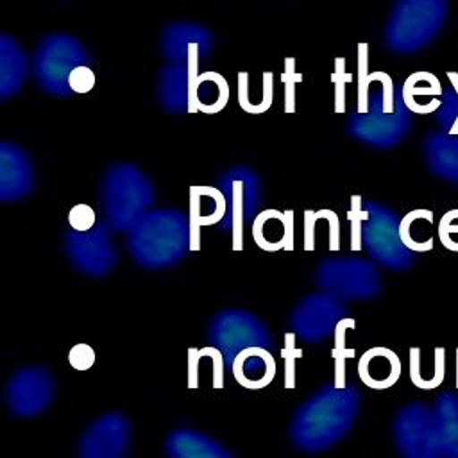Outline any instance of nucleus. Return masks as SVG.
Masks as SVG:
<instances>
[{
    "label": "nucleus",
    "mask_w": 458,
    "mask_h": 458,
    "mask_svg": "<svg viewBox=\"0 0 458 458\" xmlns=\"http://www.w3.org/2000/svg\"><path fill=\"white\" fill-rule=\"evenodd\" d=\"M361 394L356 385L326 383L295 411L288 437L301 453L317 454L335 447L352 428L360 413Z\"/></svg>",
    "instance_id": "obj_1"
},
{
    "label": "nucleus",
    "mask_w": 458,
    "mask_h": 458,
    "mask_svg": "<svg viewBox=\"0 0 458 458\" xmlns=\"http://www.w3.org/2000/svg\"><path fill=\"white\" fill-rule=\"evenodd\" d=\"M197 247V225L177 208L148 209L129 231L125 249L141 268L163 270L181 263Z\"/></svg>",
    "instance_id": "obj_2"
},
{
    "label": "nucleus",
    "mask_w": 458,
    "mask_h": 458,
    "mask_svg": "<svg viewBox=\"0 0 458 458\" xmlns=\"http://www.w3.org/2000/svg\"><path fill=\"white\" fill-rule=\"evenodd\" d=\"M360 84L369 82V91L363 102H358V109L351 114L347 122V132L356 141L388 150L397 147L411 131V111L406 107L403 100L401 86L395 84V106L386 107L383 84L376 72L370 75L379 82L376 89H372V82L367 81V45H360Z\"/></svg>",
    "instance_id": "obj_3"
},
{
    "label": "nucleus",
    "mask_w": 458,
    "mask_h": 458,
    "mask_svg": "<svg viewBox=\"0 0 458 458\" xmlns=\"http://www.w3.org/2000/svg\"><path fill=\"white\" fill-rule=\"evenodd\" d=\"M354 236L367 254L381 267L395 272L408 270L415 263V252L410 250L401 238V218L392 208L376 200H360L352 197Z\"/></svg>",
    "instance_id": "obj_4"
},
{
    "label": "nucleus",
    "mask_w": 458,
    "mask_h": 458,
    "mask_svg": "<svg viewBox=\"0 0 458 458\" xmlns=\"http://www.w3.org/2000/svg\"><path fill=\"white\" fill-rule=\"evenodd\" d=\"M449 14V0H395L383 30L385 47L399 55L433 43Z\"/></svg>",
    "instance_id": "obj_5"
},
{
    "label": "nucleus",
    "mask_w": 458,
    "mask_h": 458,
    "mask_svg": "<svg viewBox=\"0 0 458 458\" xmlns=\"http://www.w3.org/2000/svg\"><path fill=\"white\" fill-rule=\"evenodd\" d=\"M100 199L106 222L113 231H129L152 206L154 188L132 163H114L102 177Z\"/></svg>",
    "instance_id": "obj_6"
},
{
    "label": "nucleus",
    "mask_w": 458,
    "mask_h": 458,
    "mask_svg": "<svg viewBox=\"0 0 458 458\" xmlns=\"http://www.w3.org/2000/svg\"><path fill=\"white\" fill-rule=\"evenodd\" d=\"M79 64H89L88 50L72 34L54 32L45 36L32 57V72L43 91L52 97L72 93L68 77Z\"/></svg>",
    "instance_id": "obj_7"
},
{
    "label": "nucleus",
    "mask_w": 458,
    "mask_h": 458,
    "mask_svg": "<svg viewBox=\"0 0 458 458\" xmlns=\"http://www.w3.org/2000/svg\"><path fill=\"white\" fill-rule=\"evenodd\" d=\"M317 284L342 301H370L381 293L383 279L376 265L363 258H324L315 268Z\"/></svg>",
    "instance_id": "obj_8"
},
{
    "label": "nucleus",
    "mask_w": 458,
    "mask_h": 458,
    "mask_svg": "<svg viewBox=\"0 0 458 458\" xmlns=\"http://www.w3.org/2000/svg\"><path fill=\"white\" fill-rule=\"evenodd\" d=\"M208 342L222 352L225 369H231L234 358L249 347L274 349V338L267 324L258 315L240 308L222 310L211 318Z\"/></svg>",
    "instance_id": "obj_9"
},
{
    "label": "nucleus",
    "mask_w": 458,
    "mask_h": 458,
    "mask_svg": "<svg viewBox=\"0 0 458 458\" xmlns=\"http://www.w3.org/2000/svg\"><path fill=\"white\" fill-rule=\"evenodd\" d=\"M113 229L107 222H97V225L86 233L68 229L63 234V249L70 263L84 276L104 277L118 265V250L111 240Z\"/></svg>",
    "instance_id": "obj_10"
},
{
    "label": "nucleus",
    "mask_w": 458,
    "mask_h": 458,
    "mask_svg": "<svg viewBox=\"0 0 458 458\" xmlns=\"http://www.w3.org/2000/svg\"><path fill=\"white\" fill-rule=\"evenodd\" d=\"M392 437L403 458H440L435 415L422 403H408L395 413Z\"/></svg>",
    "instance_id": "obj_11"
},
{
    "label": "nucleus",
    "mask_w": 458,
    "mask_h": 458,
    "mask_svg": "<svg viewBox=\"0 0 458 458\" xmlns=\"http://www.w3.org/2000/svg\"><path fill=\"white\" fill-rule=\"evenodd\" d=\"M345 315L347 308L342 299L324 290L308 293L292 310L290 329L295 338L306 344H320L333 335Z\"/></svg>",
    "instance_id": "obj_12"
},
{
    "label": "nucleus",
    "mask_w": 458,
    "mask_h": 458,
    "mask_svg": "<svg viewBox=\"0 0 458 458\" xmlns=\"http://www.w3.org/2000/svg\"><path fill=\"white\" fill-rule=\"evenodd\" d=\"M55 381L47 367L27 365L18 369L5 383L4 399L16 417H38L54 401Z\"/></svg>",
    "instance_id": "obj_13"
},
{
    "label": "nucleus",
    "mask_w": 458,
    "mask_h": 458,
    "mask_svg": "<svg viewBox=\"0 0 458 458\" xmlns=\"http://www.w3.org/2000/svg\"><path fill=\"white\" fill-rule=\"evenodd\" d=\"M131 447V422L120 411L93 419L77 440V458H125Z\"/></svg>",
    "instance_id": "obj_14"
},
{
    "label": "nucleus",
    "mask_w": 458,
    "mask_h": 458,
    "mask_svg": "<svg viewBox=\"0 0 458 458\" xmlns=\"http://www.w3.org/2000/svg\"><path fill=\"white\" fill-rule=\"evenodd\" d=\"M220 190L227 200L224 229H234V247L240 249V227L252 220L259 204V177L249 166H234L220 179Z\"/></svg>",
    "instance_id": "obj_15"
},
{
    "label": "nucleus",
    "mask_w": 458,
    "mask_h": 458,
    "mask_svg": "<svg viewBox=\"0 0 458 458\" xmlns=\"http://www.w3.org/2000/svg\"><path fill=\"white\" fill-rule=\"evenodd\" d=\"M213 45L215 39L211 30L195 21H172L159 36L161 55L175 64H188L193 48H199L202 59H206L213 50Z\"/></svg>",
    "instance_id": "obj_16"
},
{
    "label": "nucleus",
    "mask_w": 458,
    "mask_h": 458,
    "mask_svg": "<svg viewBox=\"0 0 458 458\" xmlns=\"http://www.w3.org/2000/svg\"><path fill=\"white\" fill-rule=\"evenodd\" d=\"M36 172L29 154L11 141L0 143V200H21L34 190Z\"/></svg>",
    "instance_id": "obj_17"
},
{
    "label": "nucleus",
    "mask_w": 458,
    "mask_h": 458,
    "mask_svg": "<svg viewBox=\"0 0 458 458\" xmlns=\"http://www.w3.org/2000/svg\"><path fill=\"white\" fill-rule=\"evenodd\" d=\"M199 59H190L188 64H165L156 81L157 102L172 114L191 113V84L199 73Z\"/></svg>",
    "instance_id": "obj_18"
},
{
    "label": "nucleus",
    "mask_w": 458,
    "mask_h": 458,
    "mask_svg": "<svg viewBox=\"0 0 458 458\" xmlns=\"http://www.w3.org/2000/svg\"><path fill=\"white\" fill-rule=\"evenodd\" d=\"M422 154L431 175L458 186V138L431 131L422 138Z\"/></svg>",
    "instance_id": "obj_19"
},
{
    "label": "nucleus",
    "mask_w": 458,
    "mask_h": 458,
    "mask_svg": "<svg viewBox=\"0 0 458 458\" xmlns=\"http://www.w3.org/2000/svg\"><path fill=\"white\" fill-rule=\"evenodd\" d=\"M163 449L166 458H233L220 442L188 428L168 433Z\"/></svg>",
    "instance_id": "obj_20"
},
{
    "label": "nucleus",
    "mask_w": 458,
    "mask_h": 458,
    "mask_svg": "<svg viewBox=\"0 0 458 458\" xmlns=\"http://www.w3.org/2000/svg\"><path fill=\"white\" fill-rule=\"evenodd\" d=\"M231 372L242 386L258 390L267 386L274 379L276 360L272 356V351L268 349L249 347L234 358Z\"/></svg>",
    "instance_id": "obj_21"
},
{
    "label": "nucleus",
    "mask_w": 458,
    "mask_h": 458,
    "mask_svg": "<svg viewBox=\"0 0 458 458\" xmlns=\"http://www.w3.org/2000/svg\"><path fill=\"white\" fill-rule=\"evenodd\" d=\"M358 374L365 386L383 390L392 386L401 376V360L388 347H372L358 361Z\"/></svg>",
    "instance_id": "obj_22"
},
{
    "label": "nucleus",
    "mask_w": 458,
    "mask_h": 458,
    "mask_svg": "<svg viewBox=\"0 0 458 458\" xmlns=\"http://www.w3.org/2000/svg\"><path fill=\"white\" fill-rule=\"evenodd\" d=\"M29 75V61L20 43L9 34L0 36V98L20 93Z\"/></svg>",
    "instance_id": "obj_23"
},
{
    "label": "nucleus",
    "mask_w": 458,
    "mask_h": 458,
    "mask_svg": "<svg viewBox=\"0 0 458 458\" xmlns=\"http://www.w3.org/2000/svg\"><path fill=\"white\" fill-rule=\"evenodd\" d=\"M406 107L415 114H431L442 104L444 86L431 72H415L401 86Z\"/></svg>",
    "instance_id": "obj_24"
},
{
    "label": "nucleus",
    "mask_w": 458,
    "mask_h": 458,
    "mask_svg": "<svg viewBox=\"0 0 458 458\" xmlns=\"http://www.w3.org/2000/svg\"><path fill=\"white\" fill-rule=\"evenodd\" d=\"M252 236L258 247L265 250H277L292 247V213L277 209H265L252 220Z\"/></svg>",
    "instance_id": "obj_25"
},
{
    "label": "nucleus",
    "mask_w": 458,
    "mask_h": 458,
    "mask_svg": "<svg viewBox=\"0 0 458 458\" xmlns=\"http://www.w3.org/2000/svg\"><path fill=\"white\" fill-rule=\"evenodd\" d=\"M440 458H458V394L444 392L433 406Z\"/></svg>",
    "instance_id": "obj_26"
},
{
    "label": "nucleus",
    "mask_w": 458,
    "mask_h": 458,
    "mask_svg": "<svg viewBox=\"0 0 458 458\" xmlns=\"http://www.w3.org/2000/svg\"><path fill=\"white\" fill-rule=\"evenodd\" d=\"M229 100V84L218 72H200L191 84V111L218 113Z\"/></svg>",
    "instance_id": "obj_27"
},
{
    "label": "nucleus",
    "mask_w": 458,
    "mask_h": 458,
    "mask_svg": "<svg viewBox=\"0 0 458 458\" xmlns=\"http://www.w3.org/2000/svg\"><path fill=\"white\" fill-rule=\"evenodd\" d=\"M225 213H227V200L220 188H213V186L191 188L190 216L197 227L218 224L225 218Z\"/></svg>",
    "instance_id": "obj_28"
},
{
    "label": "nucleus",
    "mask_w": 458,
    "mask_h": 458,
    "mask_svg": "<svg viewBox=\"0 0 458 458\" xmlns=\"http://www.w3.org/2000/svg\"><path fill=\"white\" fill-rule=\"evenodd\" d=\"M435 216L429 209H413L401 218V238L413 252H426L433 249Z\"/></svg>",
    "instance_id": "obj_29"
},
{
    "label": "nucleus",
    "mask_w": 458,
    "mask_h": 458,
    "mask_svg": "<svg viewBox=\"0 0 458 458\" xmlns=\"http://www.w3.org/2000/svg\"><path fill=\"white\" fill-rule=\"evenodd\" d=\"M449 86L444 88L442 104L435 111L437 123L447 136L458 138V73L447 72Z\"/></svg>",
    "instance_id": "obj_30"
},
{
    "label": "nucleus",
    "mask_w": 458,
    "mask_h": 458,
    "mask_svg": "<svg viewBox=\"0 0 458 458\" xmlns=\"http://www.w3.org/2000/svg\"><path fill=\"white\" fill-rule=\"evenodd\" d=\"M437 234L445 249L458 252V209H451L440 218Z\"/></svg>",
    "instance_id": "obj_31"
},
{
    "label": "nucleus",
    "mask_w": 458,
    "mask_h": 458,
    "mask_svg": "<svg viewBox=\"0 0 458 458\" xmlns=\"http://www.w3.org/2000/svg\"><path fill=\"white\" fill-rule=\"evenodd\" d=\"M68 224L70 229L86 233L97 225V213L89 204H75L68 211Z\"/></svg>",
    "instance_id": "obj_32"
},
{
    "label": "nucleus",
    "mask_w": 458,
    "mask_h": 458,
    "mask_svg": "<svg viewBox=\"0 0 458 458\" xmlns=\"http://www.w3.org/2000/svg\"><path fill=\"white\" fill-rule=\"evenodd\" d=\"M95 72L91 70L89 64H79L72 70L70 77H68V86L72 89V93H88L93 89L95 86Z\"/></svg>",
    "instance_id": "obj_33"
},
{
    "label": "nucleus",
    "mask_w": 458,
    "mask_h": 458,
    "mask_svg": "<svg viewBox=\"0 0 458 458\" xmlns=\"http://www.w3.org/2000/svg\"><path fill=\"white\" fill-rule=\"evenodd\" d=\"M68 363L79 372H84V370L91 369V365L95 363L93 347L89 344H75L68 351Z\"/></svg>",
    "instance_id": "obj_34"
},
{
    "label": "nucleus",
    "mask_w": 458,
    "mask_h": 458,
    "mask_svg": "<svg viewBox=\"0 0 458 458\" xmlns=\"http://www.w3.org/2000/svg\"><path fill=\"white\" fill-rule=\"evenodd\" d=\"M293 64H295L293 59H288V61H286V72H284V77H283L284 82L288 84V86H284V88H286V111H293V109H295V107H293V91H295V86H293V84L302 79L299 73L293 72Z\"/></svg>",
    "instance_id": "obj_35"
},
{
    "label": "nucleus",
    "mask_w": 458,
    "mask_h": 458,
    "mask_svg": "<svg viewBox=\"0 0 458 458\" xmlns=\"http://www.w3.org/2000/svg\"><path fill=\"white\" fill-rule=\"evenodd\" d=\"M456 356H458V349H456ZM456 385H458V358H456Z\"/></svg>",
    "instance_id": "obj_36"
}]
</instances>
